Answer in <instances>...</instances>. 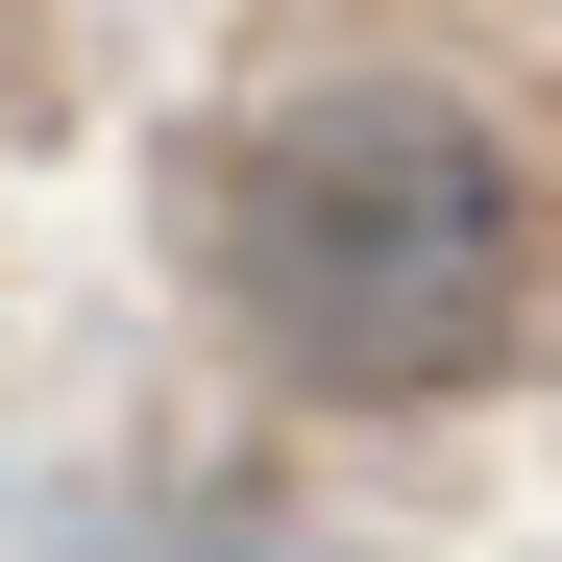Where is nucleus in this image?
Returning a JSON list of instances; mask_svg holds the SVG:
<instances>
[{
    "instance_id": "1",
    "label": "nucleus",
    "mask_w": 562,
    "mask_h": 562,
    "mask_svg": "<svg viewBox=\"0 0 562 562\" xmlns=\"http://www.w3.org/2000/svg\"><path fill=\"white\" fill-rule=\"evenodd\" d=\"M221 294L318 367V392H464L538 318V196L514 147L416 99V74H318L221 147Z\"/></svg>"
},
{
    "instance_id": "2",
    "label": "nucleus",
    "mask_w": 562,
    "mask_h": 562,
    "mask_svg": "<svg viewBox=\"0 0 562 562\" xmlns=\"http://www.w3.org/2000/svg\"><path fill=\"white\" fill-rule=\"evenodd\" d=\"M99 562H318V538H269V514H196V538H99Z\"/></svg>"
}]
</instances>
